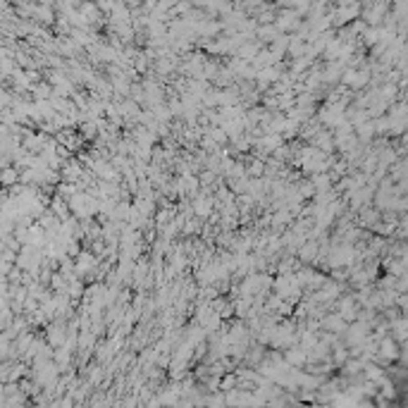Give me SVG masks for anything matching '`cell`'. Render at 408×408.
I'll list each match as a JSON object with an SVG mask.
<instances>
[]
</instances>
